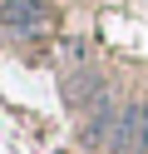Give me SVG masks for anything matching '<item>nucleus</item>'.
<instances>
[{
  "label": "nucleus",
  "mask_w": 148,
  "mask_h": 154,
  "mask_svg": "<svg viewBox=\"0 0 148 154\" xmlns=\"http://www.w3.org/2000/svg\"><path fill=\"white\" fill-rule=\"evenodd\" d=\"M0 25L15 40H35V35L49 30V10H45V0H5L0 5Z\"/></svg>",
  "instance_id": "obj_2"
},
{
  "label": "nucleus",
  "mask_w": 148,
  "mask_h": 154,
  "mask_svg": "<svg viewBox=\"0 0 148 154\" xmlns=\"http://www.w3.org/2000/svg\"><path fill=\"white\" fill-rule=\"evenodd\" d=\"M109 149L114 154H148V100H133L128 109H118Z\"/></svg>",
  "instance_id": "obj_1"
}]
</instances>
